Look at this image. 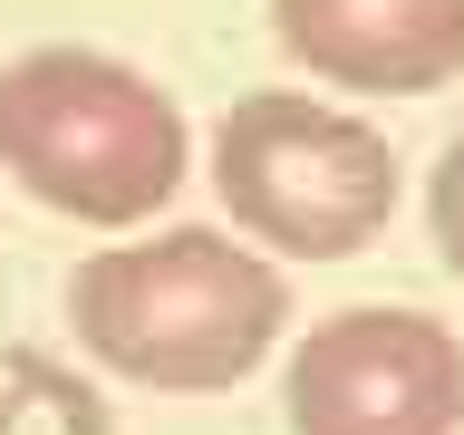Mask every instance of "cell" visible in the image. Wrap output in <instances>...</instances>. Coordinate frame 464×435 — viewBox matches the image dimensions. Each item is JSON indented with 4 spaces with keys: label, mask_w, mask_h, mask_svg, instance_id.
I'll return each instance as SVG.
<instances>
[{
    "label": "cell",
    "mask_w": 464,
    "mask_h": 435,
    "mask_svg": "<svg viewBox=\"0 0 464 435\" xmlns=\"http://www.w3.org/2000/svg\"><path fill=\"white\" fill-rule=\"evenodd\" d=\"M78 348L126 387L155 397H213L281 348L290 329V281L252 242L213 223H174L155 242H107L68 281Z\"/></svg>",
    "instance_id": "1"
},
{
    "label": "cell",
    "mask_w": 464,
    "mask_h": 435,
    "mask_svg": "<svg viewBox=\"0 0 464 435\" xmlns=\"http://www.w3.org/2000/svg\"><path fill=\"white\" fill-rule=\"evenodd\" d=\"M184 107L136 58L87 49V39H39L0 68V174L58 223L136 232L155 223L184 184Z\"/></svg>",
    "instance_id": "2"
},
{
    "label": "cell",
    "mask_w": 464,
    "mask_h": 435,
    "mask_svg": "<svg viewBox=\"0 0 464 435\" xmlns=\"http://www.w3.org/2000/svg\"><path fill=\"white\" fill-rule=\"evenodd\" d=\"M213 194L252 242L290 261H348L397 223V145L358 107L252 87L213 126Z\"/></svg>",
    "instance_id": "3"
},
{
    "label": "cell",
    "mask_w": 464,
    "mask_h": 435,
    "mask_svg": "<svg viewBox=\"0 0 464 435\" xmlns=\"http://www.w3.org/2000/svg\"><path fill=\"white\" fill-rule=\"evenodd\" d=\"M290 435H464V339L426 310H329L281 368Z\"/></svg>",
    "instance_id": "4"
},
{
    "label": "cell",
    "mask_w": 464,
    "mask_h": 435,
    "mask_svg": "<svg viewBox=\"0 0 464 435\" xmlns=\"http://www.w3.org/2000/svg\"><path fill=\"white\" fill-rule=\"evenodd\" d=\"M271 39L358 97H435L464 78V0H271Z\"/></svg>",
    "instance_id": "5"
},
{
    "label": "cell",
    "mask_w": 464,
    "mask_h": 435,
    "mask_svg": "<svg viewBox=\"0 0 464 435\" xmlns=\"http://www.w3.org/2000/svg\"><path fill=\"white\" fill-rule=\"evenodd\" d=\"M0 435H116V416L68 358L10 348L0 358Z\"/></svg>",
    "instance_id": "6"
},
{
    "label": "cell",
    "mask_w": 464,
    "mask_h": 435,
    "mask_svg": "<svg viewBox=\"0 0 464 435\" xmlns=\"http://www.w3.org/2000/svg\"><path fill=\"white\" fill-rule=\"evenodd\" d=\"M426 232H435V261L464 281V136L435 155V174H426Z\"/></svg>",
    "instance_id": "7"
}]
</instances>
